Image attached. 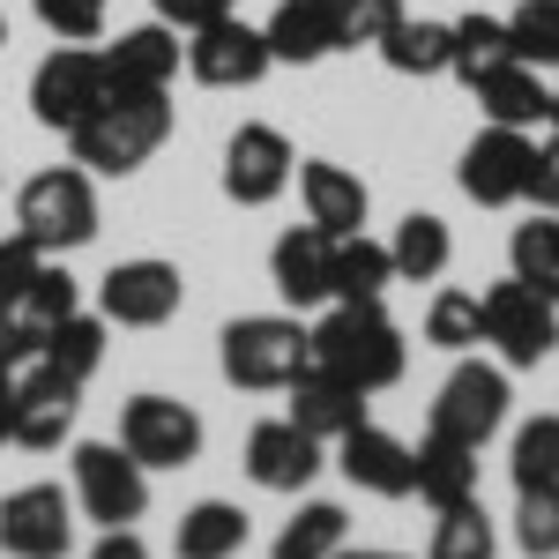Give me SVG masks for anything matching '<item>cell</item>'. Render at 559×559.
<instances>
[{
  "label": "cell",
  "instance_id": "3957f363",
  "mask_svg": "<svg viewBox=\"0 0 559 559\" xmlns=\"http://www.w3.org/2000/svg\"><path fill=\"white\" fill-rule=\"evenodd\" d=\"M313 366V329H299L292 313H239L224 329V381L231 388H292Z\"/></svg>",
  "mask_w": 559,
  "mask_h": 559
},
{
  "label": "cell",
  "instance_id": "9c48e42d",
  "mask_svg": "<svg viewBox=\"0 0 559 559\" xmlns=\"http://www.w3.org/2000/svg\"><path fill=\"white\" fill-rule=\"evenodd\" d=\"M120 448L142 471H187L202 455V418L187 403H173V395H134L120 411Z\"/></svg>",
  "mask_w": 559,
  "mask_h": 559
},
{
  "label": "cell",
  "instance_id": "4316f807",
  "mask_svg": "<svg viewBox=\"0 0 559 559\" xmlns=\"http://www.w3.org/2000/svg\"><path fill=\"white\" fill-rule=\"evenodd\" d=\"M179 559H239L247 552V515L231 500H202L179 515V537H173Z\"/></svg>",
  "mask_w": 559,
  "mask_h": 559
},
{
  "label": "cell",
  "instance_id": "ac0fdd59",
  "mask_svg": "<svg viewBox=\"0 0 559 559\" xmlns=\"http://www.w3.org/2000/svg\"><path fill=\"white\" fill-rule=\"evenodd\" d=\"M269 276H276V292H284L292 306L336 299V239H329L321 224H299V231H284V239L269 247Z\"/></svg>",
  "mask_w": 559,
  "mask_h": 559
},
{
  "label": "cell",
  "instance_id": "8d00e7d4",
  "mask_svg": "<svg viewBox=\"0 0 559 559\" xmlns=\"http://www.w3.org/2000/svg\"><path fill=\"white\" fill-rule=\"evenodd\" d=\"M508 45L522 68H559V0H522L508 15Z\"/></svg>",
  "mask_w": 559,
  "mask_h": 559
},
{
  "label": "cell",
  "instance_id": "603a6c76",
  "mask_svg": "<svg viewBox=\"0 0 559 559\" xmlns=\"http://www.w3.org/2000/svg\"><path fill=\"white\" fill-rule=\"evenodd\" d=\"M418 500H426L432 515L455 508V500H477V448L426 432V448H418Z\"/></svg>",
  "mask_w": 559,
  "mask_h": 559
},
{
  "label": "cell",
  "instance_id": "60d3db41",
  "mask_svg": "<svg viewBox=\"0 0 559 559\" xmlns=\"http://www.w3.org/2000/svg\"><path fill=\"white\" fill-rule=\"evenodd\" d=\"M45 261H52V254H38L23 231H8V239H0V299H15V292H23V284L45 269Z\"/></svg>",
  "mask_w": 559,
  "mask_h": 559
},
{
  "label": "cell",
  "instance_id": "74e56055",
  "mask_svg": "<svg viewBox=\"0 0 559 559\" xmlns=\"http://www.w3.org/2000/svg\"><path fill=\"white\" fill-rule=\"evenodd\" d=\"M426 344H440V350H471V344H485V313H477V292H432V306H426Z\"/></svg>",
  "mask_w": 559,
  "mask_h": 559
},
{
  "label": "cell",
  "instance_id": "d590c367",
  "mask_svg": "<svg viewBox=\"0 0 559 559\" xmlns=\"http://www.w3.org/2000/svg\"><path fill=\"white\" fill-rule=\"evenodd\" d=\"M515 545L530 559H559V485H515Z\"/></svg>",
  "mask_w": 559,
  "mask_h": 559
},
{
  "label": "cell",
  "instance_id": "2e32d148",
  "mask_svg": "<svg viewBox=\"0 0 559 559\" xmlns=\"http://www.w3.org/2000/svg\"><path fill=\"white\" fill-rule=\"evenodd\" d=\"M336 471L358 485V492H373V500H411L418 492V455L381 426H350L336 440Z\"/></svg>",
  "mask_w": 559,
  "mask_h": 559
},
{
  "label": "cell",
  "instance_id": "f1b7e54d",
  "mask_svg": "<svg viewBox=\"0 0 559 559\" xmlns=\"http://www.w3.org/2000/svg\"><path fill=\"white\" fill-rule=\"evenodd\" d=\"M8 306H15V329H23V344L38 350L45 336H52V329L75 313V276L45 261V269H38V276H31V284H23V292H15Z\"/></svg>",
  "mask_w": 559,
  "mask_h": 559
},
{
  "label": "cell",
  "instance_id": "5b68a950",
  "mask_svg": "<svg viewBox=\"0 0 559 559\" xmlns=\"http://www.w3.org/2000/svg\"><path fill=\"white\" fill-rule=\"evenodd\" d=\"M477 313H485V344L500 350V366L508 373H530V366H545L559 344V313L545 292H530L522 276H508V284H492L485 299H477Z\"/></svg>",
  "mask_w": 559,
  "mask_h": 559
},
{
  "label": "cell",
  "instance_id": "4fadbf2b",
  "mask_svg": "<svg viewBox=\"0 0 559 559\" xmlns=\"http://www.w3.org/2000/svg\"><path fill=\"white\" fill-rule=\"evenodd\" d=\"M530 157H537V142L522 128H485L463 150V194H471L477 210H508V202H522L530 194Z\"/></svg>",
  "mask_w": 559,
  "mask_h": 559
},
{
  "label": "cell",
  "instance_id": "f35d334b",
  "mask_svg": "<svg viewBox=\"0 0 559 559\" xmlns=\"http://www.w3.org/2000/svg\"><path fill=\"white\" fill-rule=\"evenodd\" d=\"M515 485H559V418H530L515 432Z\"/></svg>",
  "mask_w": 559,
  "mask_h": 559
},
{
  "label": "cell",
  "instance_id": "c3c4849f",
  "mask_svg": "<svg viewBox=\"0 0 559 559\" xmlns=\"http://www.w3.org/2000/svg\"><path fill=\"white\" fill-rule=\"evenodd\" d=\"M552 128H559V90H552Z\"/></svg>",
  "mask_w": 559,
  "mask_h": 559
},
{
  "label": "cell",
  "instance_id": "e575fe53",
  "mask_svg": "<svg viewBox=\"0 0 559 559\" xmlns=\"http://www.w3.org/2000/svg\"><path fill=\"white\" fill-rule=\"evenodd\" d=\"M321 15H329V38L344 52V45H381L403 23V0H321Z\"/></svg>",
  "mask_w": 559,
  "mask_h": 559
},
{
  "label": "cell",
  "instance_id": "484cf974",
  "mask_svg": "<svg viewBox=\"0 0 559 559\" xmlns=\"http://www.w3.org/2000/svg\"><path fill=\"white\" fill-rule=\"evenodd\" d=\"M373 52H381L395 75H448V60H455V23H426V15L411 23V15H403Z\"/></svg>",
  "mask_w": 559,
  "mask_h": 559
},
{
  "label": "cell",
  "instance_id": "44dd1931",
  "mask_svg": "<svg viewBox=\"0 0 559 559\" xmlns=\"http://www.w3.org/2000/svg\"><path fill=\"white\" fill-rule=\"evenodd\" d=\"M299 202H306V224H321L329 239H350V231H366V179L344 173V165H321V157H306V165H299Z\"/></svg>",
  "mask_w": 559,
  "mask_h": 559
},
{
  "label": "cell",
  "instance_id": "ab89813d",
  "mask_svg": "<svg viewBox=\"0 0 559 559\" xmlns=\"http://www.w3.org/2000/svg\"><path fill=\"white\" fill-rule=\"evenodd\" d=\"M38 23L60 45H90L105 38V0H38Z\"/></svg>",
  "mask_w": 559,
  "mask_h": 559
},
{
  "label": "cell",
  "instance_id": "d6a6232c",
  "mask_svg": "<svg viewBox=\"0 0 559 559\" xmlns=\"http://www.w3.org/2000/svg\"><path fill=\"white\" fill-rule=\"evenodd\" d=\"M388 284H395V261H388L381 239H366V231H350L336 239V299H381Z\"/></svg>",
  "mask_w": 559,
  "mask_h": 559
},
{
  "label": "cell",
  "instance_id": "6da1fadb",
  "mask_svg": "<svg viewBox=\"0 0 559 559\" xmlns=\"http://www.w3.org/2000/svg\"><path fill=\"white\" fill-rule=\"evenodd\" d=\"M165 134H173L165 90H112L83 128H68V142H75V165H83V173L128 179L165 150Z\"/></svg>",
  "mask_w": 559,
  "mask_h": 559
},
{
  "label": "cell",
  "instance_id": "e0dca14e",
  "mask_svg": "<svg viewBox=\"0 0 559 559\" xmlns=\"http://www.w3.org/2000/svg\"><path fill=\"white\" fill-rule=\"evenodd\" d=\"M247 477L261 492H306L321 477V440L299 432L292 418H269V426L247 432Z\"/></svg>",
  "mask_w": 559,
  "mask_h": 559
},
{
  "label": "cell",
  "instance_id": "d4e9b609",
  "mask_svg": "<svg viewBox=\"0 0 559 559\" xmlns=\"http://www.w3.org/2000/svg\"><path fill=\"white\" fill-rule=\"evenodd\" d=\"M388 261H395V276H411V284H432V276H448V261H455V239H448V224L432 210H411L395 224V239H388Z\"/></svg>",
  "mask_w": 559,
  "mask_h": 559
},
{
  "label": "cell",
  "instance_id": "cb8c5ba5",
  "mask_svg": "<svg viewBox=\"0 0 559 559\" xmlns=\"http://www.w3.org/2000/svg\"><path fill=\"white\" fill-rule=\"evenodd\" d=\"M261 38H269V60H292V68H313V60L336 52L321 0H276V15L261 23Z\"/></svg>",
  "mask_w": 559,
  "mask_h": 559
},
{
  "label": "cell",
  "instance_id": "ffe728a7",
  "mask_svg": "<svg viewBox=\"0 0 559 559\" xmlns=\"http://www.w3.org/2000/svg\"><path fill=\"white\" fill-rule=\"evenodd\" d=\"M179 60H187V45L173 23H142V31H120V45H105L112 90H173Z\"/></svg>",
  "mask_w": 559,
  "mask_h": 559
},
{
  "label": "cell",
  "instance_id": "d6986e66",
  "mask_svg": "<svg viewBox=\"0 0 559 559\" xmlns=\"http://www.w3.org/2000/svg\"><path fill=\"white\" fill-rule=\"evenodd\" d=\"M284 395H292V426L313 432V440H344L350 426H366V388L329 373V366H306Z\"/></svg>",
  "mask_w": 559,
  "mask_h": 559
},
{
  "label": "cell",
  "instance_id": "ba28073f",
  "mask_svg": "<svg viewBox=\"0 0 559 559\" xmlns=\"http://www.w3.org/2000/svg\"><path fill=\"white\" fill-rule=\"evenodd\" d=\"M500 426H508V373L463 358V366L440 381V395H432V432H440V440H463V448H485Z\"/></svg>",
  "mask_w": 559,
  "mask_h": 559
},
{
  "label": "cell",
  "instance_id": "8fae6325",
  "mask_svg": "<svg viewBox=\"0 0 559 559\" xmlns=\"http://www.w3.org/2000/svg\"><path fill=\"white\" fill-rule=\"evenodd\" d=\"M187 299V276H179L173 261H120L105 284H97V313H105V329L120 321V329H165Z\"/></svg>",
  "mask_w": 559,
  "mask_h": 559
},
{
  "label": "cell",
  "instance_id": "7bdbcfd3",
  "mask_svg": "<svg viewBox=\"0 0 559 559\" xmlns=\"http://www.w3.org/2000/svg\"><path fill=\"white\" fill-rule=\"evenodd\" d=\"M522 202H537V210L559 216V134L537 142V157H530V194H522Z\"/></svg>",
  "mask_w": 559,
  "mask_h": 559
},
{
  "label": "cell",
  "instance_id": "836d02e7",
  "mask_svg": "<svg viewBox=\"0 0 559 559\" xmlns=\"http://www.w3.org/2000/svg\"><path fill=\"white\" fill-rule=\"evenodd\" d=\"M515 60V45H508V15H463L455 23V60H448V75H492V68H508Z\"/></svg>",
  "mask_w": 559,
  "mask_h": 559
},
{
  "label": "cell",
  "instance_id": "ee69618b",
  "mask_svg": "<svg viewBox=\"0 0 559 559\" xmlns=\"http://www.w3.org/2000/svg\"><path fill=\"white\" fill-rule=\"evenodd\" d=\"M23 358H38V350L23 344V329H15V306L0 299V366H23Z\"/></svg>",
  "mask_w": 559,
  "mask_h": 559
},
{
  "label": "cell",
  "instance_id": "1f68e13d",
  "mask_svg": "<svg viewBox=\"0 0 559 559\" xmlns=\"http://www.w3.org/2000/svg\"><path fill=\"white\" fill-rule=\"evenodd\" d=\"M508 261H515V276L530 284V292H545V299L559 306V216H530V224H515V239H508Z\"/></svg>",
  "mask_w": 559,
  "mask_h": 559
},
{
  "label": "cell",
  "instance_id": "5bb4252c",
  "mask_svg": "<svg viewBox=\"0 0 559 559\" xmlns=\"http://www.w3.org/2000/svg\"><path fill=\"white\" fill-rule=\"evenodd\" d=\"M299 179V157H292V142L276 128H239L224 142V194L239 202V210H261V202H276L284 187Z\"/></svg>",
  "mask_w": 559,
  "mask_h": 559
},
{
  "label": "cell",
  "instance_id": "bcb514c9",
  "mask_svg": "<svg viewBox=\"0 0 559 559\" xmlns=\"http://www.w3.org/2000/svg\"><path fill=\"white\" fill-rule=\"evenodd\" d=\"M15 440V366H0V448Z\"/></svg>",
  "mask_w": 559,
  "mask_h": 559
},
{
  "label": "cell",
  "instance_id": "b9f144b4",
  "mask_svg": "<svg viewBox=\"0 0 559 559\" xmlns=\"http://www.w3.org/2000/svg\"><path fill=\"white\" fill-rule=\"evenodd\" d=\"M224 15H239V0H157V23H173V31H202Z\"/></svg>",
  "mask_w": 559,
  "mask_h": 559
},
{
  "label": "cell",
  "instance_id": "8992f818",
  "mask_svg": "<svg viewBox=\"0 0 559 559\" xmlns=\"http://www.w3.org/2000/svg\"><path fill=\"white\" fill-rule=\"evenodd\" d=\"M75 508L90 522H105V530H134L142 508H150V471L134 463L120 440H83L75 455Z\"/></svg>",
  "mask_w": 559,
  "mask_h": 559
},
{
  "label": "cell",
  "instance_id": "7dc6e473",
  "mask_svg": "<svg viewBox=\"0 0 559 559\" xmlns=\"http://www.w3.org/2000/svg\"><path fill=\"white\" fill-rule=\"evenodd\" d=\"M336 559H403V552H350V545H344V552H336Z\"/></svg>",
  "mask_w": 559,
  "mask_h": 559
},
{
  "label": "cell",
  "instance_id": "7a4b0ae2",
  "mask_svg": "<svg viewBox=\"0 0 559 559\" xmlns=\"http://www.w3.org/2000/svg\"><path fill=\"white\" fill-rule=\"evenodd\" d=\"M403 329L381 313V299H336V313L313 329V366H329V373H344L358 381L366 395H381V388L403 381Z\"/></svg>",
  "mask_w": 559,
  "mask_h": 559
},
{
  "label": "cell",
  "instance_id": "681fc988",
  "mask_svg": "<svg viewBox=\"0 0 559 559\" xmlns=\"http://www.w3.org/2000/svg\"><path fill=\"white\" fill-rule=\"evenodd\" d=\"M0 45H8V15H0Z\"/></svg>",
  "mask_w": 559,
  "mask_h": 559
},
{
  "label": "cell",
  "instance_id": "7c38bea8",
  "mask_svg": "<svg viewBox=\"0 0 559 559\" xmlns=\"http://www.w3.org/2000/svg\"><path fill=\"white\" fill-rule=\"evenodd\" d=\"M187 75L210 90H254L276 60H269V38H261L254 23H239V15H224V23H202V31H187Z\"/></svg>",
  "mask_w": 559,
  "mask_h": 559
},
{
  "label": "cell",
  "instance_id": "9a60e30c",
  "mask_svg": "<svg viewBox=\"0 0 559 559\" xmlns=\"http://www.w3.org/2000/svg\"><path fill=\"white\" fill-rule=\"evenodd\" d=\"M75 411H83V381L52 373L45 358L31 366V373H15V448L52 455V448L75 432Z\"/></svg>",
  "mask_w": 559,
  "mask_h": 559
},
{
  "label": "cell",
  "instance_id": "277c9868",
  "mask_svg": "<svg viewBox=\"0 0 559 559\" xmlns=\"http://www.w3.org/2000/svg\"><path fill=\"white\" fill-rule=\"evenodd\" d=\"M15 231L38 247V254H68L97 239V187L83 165H52L15 194Z\"/></svg>",
  "mask_w": 559,
  "mask_h": 559
},
{
  "label": "cell",
  "instance_id": "30bf717a",
  "mask_svg": "<svg viewBox=\"0 0 559 559\" xmlns=\"http://www.w3.org/2000/svg\"><path fill=\"white\" fill-rule=\"evenodd\" d=\"M68 545H75V492L23 485L0 500V552L8 559H68Z\"/></svg>",
  "mask_w": 559,
  "mask_h": 559
},
{
  "label": "cell",
  "instance_id": "f6af8a7d",
  "mask_svg": "<svg viewBox=\"0 0 559 559\" xmlns=\"http://www.w3.org/2000/svg\"><path fill=\"white\" fill-rule=\"evenodd\" d=\"M90 559H150V545H142L134 530H105V537H97V552H90Z\"/></svg>",
  "mask_w": 559,
  "mask_h": 559
},
{
  "label": "cell",
  "instance_id": "52a82bcc",
  "mask_svg": "<svg viewBox=\"0 0 559 559\" xmlns=\"http://www.w3.org/2000/svg\"><path fill=\"white\" fill-rule=\"evenodd\" d=\"M105 97H112L105 52H90V45H60V52H45L38 75H31V120L68 134V128H83Z\"/></svg>",
  "mask_w": 559,
  "mask_h": 559
},
{
  "label": "cell",
  "instance_id": "83f0119b",
  "mask_svg": "<svg viewBox=\"0 0 559 559\" xmlns=\"http://www.w3.org/2000/svg\"><path fill=\"white\" fill-rule=\"evenodd\" d=\"M350 537V515L336 508V500H306L299 515L276 530V545H269V559H336Z\"/></svg>",
  "mask_w": 559,
  "mask_h": 559
},
{
  "label": "cell",
  "instance_id": "f546056e",
  "mask_svg": "<svg viewBox=\"0 0 559 559\" xmlns=\"http://www.w3.org/2000/svg\"><path fill=\"white\" fill-rule=\"evenodd\" d=\"M38 358L52 373H68V381H90V373L105 366V313H83V306H75V313L38 344Z\"/></svg>",
  "mask_w": 559,
  "mask_h": 559
},
{
  "label": "cell",
  "instance_id": "4dcf8cb0",
  "mask_svg": "<svg viewBox=\"0 0 559 559\" xmlns=\"http://www.w3.org/2000/svg\"><path fill=\"white\" fill-rule=\"evenodd\" d=\"M492 552H500V530H492V515H485V500H455V508H440L426 559H492Z\"/></svg>",
  "mask_w": 559,
  "mask_h": 559
},
{
  "label": "cell",
  "instance_id": "7402d4cb",
  "mask_svg": "<svg viewBox=\"0 0 559 559\" xmlns=\"http://www.w3.org/2000/svg\"><path fill=\"white\" fill-rule=\"evenodd\" d=\"M477 112L492 120V128H537V120H552V90L537 83V68H522V60H508V68H492V75H477Z\"/></svg>",
  "mask_w": 559,
  "mask_h": 559
}]
</instances>
